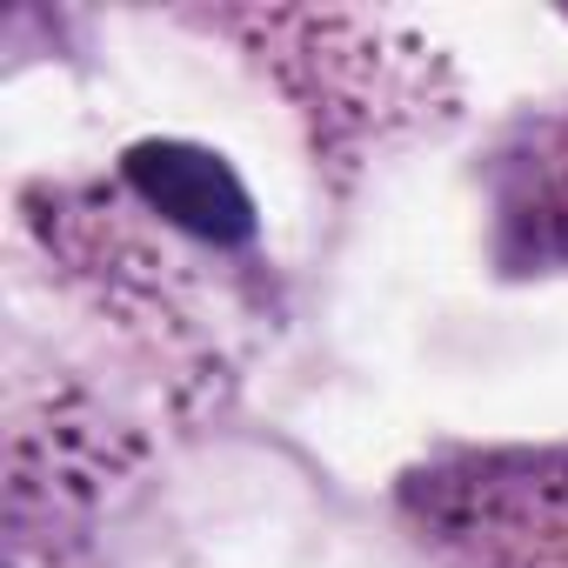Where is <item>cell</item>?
<instances>
[{"instance_id": "cell-1", "label": "cell", "mask_w": 568, "mask_h": 568, "mask_svg": "<svg viewBox=\"0 0 568 568\" xmlns=\"http://www.w3.org/2000/svg\"><path fill=\"white\" fill-rule=\"evenodd\" d=\"M121 168H128L134 194L154 214H168L174 227H187L214 247H241L254 234V201L221 154H207L194 141H141V148H128Z\"/></svg>"}]
</instances>
